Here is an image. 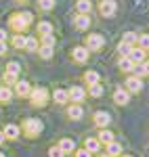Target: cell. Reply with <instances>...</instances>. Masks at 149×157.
<instances>
[{
	"label": "cell",
	"mask_w": 149,
	"mask_h": 157,
	"mask_svg": "<svg viewBox=\"0 0 149 157\" xmlns=\"http://www.w3.org/2000/svg\"><path fill=\"white\" fill-rule=\"evenodd\" d=\"M0 157H4V153H0Z\"/></svg>",
	"instance_id": "obj_45"
},
{
	"label": "cell",
	"mask_w": 149,
	"mask_h": 157,
	"mask_svg": "<svg viewBox=\"0 0 149 157\" xmlns=\"http://www.w3.org/2000/svg\"><path fill=\"white\" fill-rule=\"evenodd\" d=\"M25 48L27 50H38V38H34V36L25 38Z\"/></svg>",
	"instance_id": "obj_33"
},
{
	"label": "cell",
	"mask_w": 149,
	"mask_h": 157,
	"mask_svg": "<svg viewBox=\"0 0 149 157\" xmlns=\"http://www.w3.org/2000/svg\"><path fill=\"white\" fill-rule=\"evenodd\" d=\"M95 124H97L99 128H107V126L112 124V115H109L107 111H97V113H95Z\"/></svg>",
	"instance_id": "obj_8"
},
{
	"label": "cell",
	"mask_w": 149,
	"mask_h": 157,
	"mask_svg": "<svg viewBox=\"0 0 149 157\" xmlns=\"http://www.w3.org/2000/svg\"><path fill=\"white\" fill-rule=\"evenodd\" d=\"M99 13L103 17H113V13H116V0H101Z\"/></svg>",
	"instance_id": "obj_6"
},
{
	"label": "cell",
	"mask_w": 149,
	"mask_h": 157,
	"mask_svg": "<svg viewBox=\"0 0 149 157\" xmlns=\"http://www.w3.org/2000/svg\"><path fill=\"white\" fill-rule=\"evenodd\" d=\"M13 46H15V48H25V36L15 34V38H13Z\"/></svg>",
	"instance_id": "obj_30"
},
{
	"label": "cell",
	"mask_w": 149,
	"mask_h": 157,
	"mask_svg": "<svg viewBox=\"0 0 149 157\" xmlns=\"http://www.w3.org/2000/svg\"><path fill=\"white\" fill-rule=\"evenodd\" d=\"M76 157H92V153H88L86 149H76Z\"/></svg>",
	"instance_id": "obj_38"
},
{
	"label": "cell",
	"mask_w": 149,
	"mask_h": 157,
	"mask_svg": "<svg viewBox=\"0 0 149 157\" xmlns=\"http://www.w3.org/2000/svg\"><path fill=\"white\" fill-rule=\"evenodd\" d=\"M76 9H78L80 15H90V11H92V2H90V0H78V2H76Z\"/></svg>",
	"instance_id": "obj_15"
},
{
	"label": "cell",
	"mask_w": 149,
	"mask_h": 157,
	"mask_svg": "<svg viewBox=\"0 0 149 157\" xmlns=\"http://www.w3.org/2000/svg\"><path fill=\"white\" fill-rule=\"evenodd\" d=\"M49 157H65V153H63L59 147H50L49 149Z\"/></svg>",
	"instance_id": "obj_36"
},
{
	"label": "cell",
	"mask_w": 149,
	"mask_h": 157,
	"mask_svg": "<svg viewBox=\"0 0 149 157\" xmlns=\"http://www.w3.org/2000/svg\"><path fill=\"white\" fill-rule=\"evenodd\" d=\"M88 94L95 98H99L101 94H103V84H90L88 86Z\"/></svg>",
	"instance_id": "obj_25"
},
{
	"label": "cell",
	"mask_w": 149,
	"mask_h": 157,
	"mask_svg": "<svg viewBox=\"0 0 149 157\" xmlns=\"http://www.w3.org/2000/svg\"><path fill=\"white\" fill-rule=\"evenodd\" d=\"M72 57H74L76 63H84V61H88V48L86 46H76L72 50Z\"/></svg>",
	"instance_id": "obj_9"
},
{
	"label": "cell",
	"mask_w": 149,
	"mask_h": 157,
	"mask_svg": "<svg viewBox=\"0 0 149 157\" xmlns=\"http://www.w3.org/2000/svg\"><path fill=\"white\" fill-rule=\"evenodd\" d=\"M29 98H32V105H34V107H44V105L49 103V90H46L44 86L34 88V90L29 92Z\"/></svg>",
	"instance_id": "obj_3"
},
{
	"label": "cell",
	"mask_w": 149,
	"mask_h": 157,
	"mask_svg": "<svg viewBox=\"0 0 149 157\" xmlns=\"http://www.w3.org/2000/svg\"><path fill=\"white\" fill-rule=\"evenodd\" d=\"M141 67H143L145 75H149V61H143V63H141Z\"/></svg>",
	"instance_id": "obj_39"
},
{
	"label": "cell",
	"mask_w": 149,
	"mask_h": 157,
	"mask_svg": "<svg viewBox=\"0 0 149 157\" xmlns=\"http://www.w3.org/2000/svg\"><path fill=\"white\" fill-rule=\"evenodd\" d=\"M4 82H6V84H15V82H17V75H13V73H6V71H4Z\"/></svg>",
	"instance_id": "obj_37"
},
{
	"label": "cell",
	"mask_w": 149,
	"mask_h": 157,
	"mask_svg": "<svg viewBox=\"0 0 149 157\" xmlns=\"http://www.w3.org/2000/svg\"><path fill=\"white\" fill-rule=\"evenodd\" d=\"M38 6L42 11H53L55 9V0H38Z\"/></svg>",
	"instance_id": "obj_32"
},
{
	"label": "cell",
	"mask_w": 149,
	"mask_h": 157,
	"mask_svg": "<svg viewBox=\"0 0 149 157\" xmlns=\"http://www.w3.org/2000/svg\"><path fill=\"white\" fill-rule=\"evenodd\" d=\"M101 157H112V155H107V153H103V155H101Z\"/></svg>",
	"instance_id": "obj_43"
},
{
	"label": "cell",
	"mask_w": 149,
	"mask_h": 157,
	"mask_svg": "<svg viewBox=\"0 0 149 157\" xmlns=\"http://www.w3.org/2000/svg\"><path fill=\"white\" fill-rule=\"evenodd\" d=\"M128 59L132 61L135 65H141V63L145 61V50H141L139 46H137V48L132 46V50H130V55H128Z\"/></svg>",
	"instance_id": "obj_13"
},
{
	"label": "cell",
	"mask_w": 149,
	"mask_h": 157,
	"mask_svg": "<svg viewBox=\"0 0 149 157\" xmlns=\"http://www.w3.org/2000/svg\"><path fill=\"white\" fill-rule=\"evenodd\" d=\"M97 140L103 143V145H109V143H113V132H112V130H107V128H101L99 138H97Z\"/></svg>",
	"instance_id": "obj_18"
},
{
	"label": "cell",
	"mask_w": 149,
	"mask_h": 157,
	"mask_svg": "<svg viewBox=\"0 0 149 157\" xmlns=\"http://www.w3.org/2000/svg\"><path fill=\"white\" fill-rule=\"evenodd\" d=\"M55 44H57V40L53 34H46V36H42V46H50V48H55Z\"/></svg>",
	"instance_id": "obj_31"
},
{
	"label": "cell",
	"mask_w": 149,
	"mask_h": 157,
	"mask_svg": "<svg viewBox=\"0 0 149 157\" xmlns=\"http://www.w3.org/2000/svg\"><path fill=\"white\" fill-rule=\"evenodd\" d=\"M137 34H132V32H126L124 34V38H122V42H124V44H128V46H135V44H137Z\"/></svg>",
	"instance_id": "obj_27"
},
{
	"label": "cell",
	"mask_w": 149,
	"mask_h": 157,
	"mask_svg": "<svg viewBox=\"0 0 149 157\" xmlns=\"http://www.w3.org/2000/svg\"><path fill=\"white\" fill-rule=\"evenodd\" d=\"M128 98H130V92H128L126 88H118V90L113 92V103H118V105H126Z\"/></svg>",
	"instance_id": "obj_10"
},
{
	"label": "cell",
	"mask_w": 149,
	"mask_h": 157,
	"mask_svg": "<svg viewBox=\"0 0 149 157\" xmlns=\"http://www.w3.org/2000/svg\"><path fill=\"white\" fill-rule=\"evenodd\" d=\"M118 50H120V55H122V57H128V55H130V50H132V46H128V44H124V42H120Z\"/></svg>",
	"instance_id": "obj_35"
},
{
	"label": "cell",
	"mask_w": 149,
	"mask_h": 157,
	"mask_svg": "<svg viewBox=\"0 0 149 157\" xmlns=\"http://www.w3.org/2000/svg\"><path fill=\"white\" fill-rule=\"evenodd\" d=\"M74 25L78 27V29H88V27H90V17L78 13V15L74 17Z\"/></svg>",
	"instance_id": "obj_12"
},
{
	"label": "cell",
	"mask_w": 149,
	"mask_h": 157,
	"mask_svg": "<svg viewBox=\"0 0 149 157\" xmlns=\"http://www.w3.org/2000/svg\"><path fill=\"white\" fill-rule=\"evenodd\" d=\"M53 52H55V48H50V46H40V48H38V55H40L42 59H50Z\"/></svg>",
	"instance_id": "obj_29"
},
{
	"label": "cell",
	"mask_w": 149,
	"mask_h": 157,
	"mask_svg": "<svg viewBox=\"0 0 149 157\" xmlns=\"http://www.w3.org/2000/svg\"><path fill=\"white\" fill-rule=\"evenodd\" d=\"M15 92H17L19 97H29L32 86H29V82H25V80H21V82H15Z\"/></svg>",
	"instance_id": "obj_11"
},
{
	"label": "cell",
	"mask_w": 149,
	"mask_h": 157,
	"mask_svg": "<svg viewBox=\"0 0 149 157\" xmlns=\"http://www.w3.org/2000/svg\"><path fill=\"white\" fill-rule=\"evenodd\" d=\"M19 2H25V0H19Z\"/></svg>",
	"instance_id": "obj_46"
},
{
	"label": "cell",
	"mask_w": 149,
	"mask_h": 157,
	"mask_svg": "<svg viewBox=\"0 0 149 157\" xmlns=\"http://www.w3.org/2000/svg\"><path fill=\"white\" fill-rule=\"evenodd\" d=\"M19 69H21V67H19V63H17V61H11V63L6 65V73H13V75H17Z\"/></svg>",
	"instance_id": "obj_34"
},
{
	"label": "cell",
	"mask_w": 149,
	"mask_h": 157,
	"mask_svg": "<svg viewBox=\"0 0 149 157\" xmlns=\"http://www.w3.org/2000/svg\"><path fill=\"white\" fill-rule=\"evenodd\" d=\"M32 19H34L32 13H15L9 23H11V27L17 32V34H23L25 29H27V25L32 23Z\"/></svg>",
	"instance_id": "obj_1"
},
{
	"label": "cell",
	"mask_w": 149,
	"mask_h": 157,
	"mask_svg": "<svg viewBox=\"0 0 149 157\" xmlns=\"http://www.w3.org/2000/svg\"><path fill=\"white\" fill-rule=\"evenodd\" d=\"M2 134H4V138H11V140H15V138L21 134V130H19V126H15V124H9V126H4Z\"/></svg>",
	"instance_id": "obj_14"
},
{
	"label": "cell",
	"mask_w": 149,
	"mask_h": 157,
	"mask_svg": "<svg viewBox=\"0 0 149 157\" xmlns=\"http://www.w3.org/2000/svg\"><path fill=\"white\" fill-rule=\"evenodd\" d=\"M105 147H107V155H112V157H116V155H120V153H122V145H120V143H116V140L109 143V145H105Z\"/></svg>",
	"instance_id": "obj_23"
},
{
	"label": "cell",
	"mask_w": 149,
	"mask_h": 157,
	"mask_svg": "<svg viewBox=\"0 0 149 157\" xmlns=\"http://www.w3.org/2000/svg\"><path fill=\"white\" fill-rule=\"evenodd\" d=\"M53 98H55V103H57V105H65V103L69 101L67 90H63V88H57V90L53 92Z\"/></svg>",
	"instance_id": "obj_16"
},
{
	"label": "cell",
	"mask_w": 149,
	"mask_h": 157,
	"mask_svg": "<svg viewBox=\"0 0 149 157\" xmlns=\"http://www.w3.org/2000/svg\"><path fill=\"white\" fill-rule=\"evenodd\" d=\"M126 90H128V92H141V90H143V82H141V78L130 75V78L126 80Z\"/></svg>",
	"instance_id": "obj_7"
},
{
	"label": "cell",
	"mask_w": 149,
	"mask_h": 157,
	"mask_svg": "<svg viewBox=\"0 0 149 157\" xmlns=\"http://www.w3.org/2000/svg\"><path fill=\"white\" fill-rule=\"evenodd\" d=\"M103 44H105V38L101 36V34H88V38H86V48L88 50H99Z\"/></svg>",
	"instance_id": "obj_4"
},
{
	"label": "cell",
	"mask_w": 149,
	"mask_h": 157,
	"mask_svg": "<svg viewBox=\"0 0 149 157\" xmlns=\"http://www.w3.org/2000/svg\"><path fill=\"white\" fill-rule=\"evenodd\" d=\"M0 42H6V32L4 29H0Z\"/></svg>",
	"instance_id": "obj_41"
},
{
	"label": "cell",
	"mask_w": 149,
	"mask_h": 157,
	"mask_svg": "<svg viewBox=\"0 0 149 157\" xmlns=\"http://www.w3.org/2000/svg\"><path fill=\"white\" fill-rule=\"evenodd\" d=\"M137 44L141 50H149V34H143V36L137 38Z\"/></svg>",
	"instance_id": "obj_28"
},
{
	"label": "cell",
	"mask_w": 149,
	"mask_h": 157,
	"mask_svg": "<svg viewBox=\"0 0 149 157\" xmlns=\"http://www.w3.org/2000/svg\"><path fill=\"white\" fill-rule=\"evenodd\" d=\"M11 98H13V90L9 86H2L0 88V103H11Z\"/></svg>",
	"instance_id": "obj_24"
},
{
	"label": "cell",
	"mask_w": 149,
	"mask_h": 157,
	"mask_svg": "<svg viewBox=\"0 0 149 157\" xmlns=\"http://www.w3.org/2000/svg\"><path fill=\"white\" fill-rule=\"evenodd\" d=\"M42 128H44V124L40 120H36V117H27V120L21 124V130H23L25 136H29V138H34V136H38V134L42 132Z\"/></svg>",
	"instance_id": "obj_2"
},
{
	"label": "cell",
	"mask_w": 149,
	"mask_h": 157,
	"mask_svg": "<svg viewBox=\"0 0 149 157\" xmlns=\"http://www.w3.org/2000/svg\"><path fill=\"white\" fill-rule=\"evenodd\" d=\"M2 143H4V134L0 132V145H2Z\"/></svg>",
	"instance_id": "obj_42"
},
{
	"label": "cell",
	"mask_w": 149,
	"mask_h": 157,
	"mask_svg": "<svg viewBox=\"0 0 149 157\" xmlns=\"http://www.w3.org/2000/svg\"><path fill=\"white\" fill-rule=\"evenodd\" d=\"M67 115H69L72 120H80V117L84 115V109L74 103V105H69V107H67Z\"/></svg>",
	"instance_id": "obj_17"
},
{
	"label": "cell",
	"mask_w": 149,
	"mask_h": 157,
	"mask_svg": "<svg viewBox=\"0 0 149 157\" xmlns=\"http://www.w3.org/2000/svg\"><path fill=\"white\" fill-rule=\"evenodd\" d=\"M67 97H69V101H74L76 105H80V101H84V97H86V90L82 86H72L67 90Z\"/></svg>",
	"instance_id": "obj_5"
},
{
	"label": "cell",
	"mask_w": 149,
	"mask_h": 157,
	"mask_svg": "<svg viewBox=\"0 0 149 157\" xmlns=\"http://www.w3.org/2000/svg\"><path fill=\"white\" fill-rule=\"evenodd\" d=\"M36 32L40 34V36H46V34H53V23H49V21H40V23L36 25Z\"/></svg>",
	"instance_id": "obj_19"
},
{
	"label": "cell",
	"mask_w": 149,
	"mask_h": 157,
	"mask_svg": "<svg viewBox=\"0 0 149 157\" xmlns=\"http://www.w3.org/2000/svg\"><path fill=\"white\" fill-rule=\"evenodd\" d=\"M6 52V42H0V55H4Z\"/></svg>",
	"instance_id": "obj_40"
},
{
	"label": "cell",
	"mask_w": 149,
	"mask_h": 157,
	"mask_svg": "<svg viewBox=\"0 0 149 157\" xmlns=\"http://www.w3.org/2000/svg\"><path fill=\"white\" fill-rule=\"evenodd\" d=\"M122 157H132V155H122Z\"/></svg>",
	"instance_id": "obj_44"
},
{
	"label": "cell",
	"mask_w": 149,
	"mask_h": 157,
	"mask_svg": "<svg viewBox=\"0 0 149 157\" xmlns=\"http://www.w3.org/2000/svg\"><path fill=\"white\" fill-rule=\"evenodd\" d=\"M59 149H61L63 153H72V151H76V143L72 138H63L61 143H59Z\"/></svg>",
	"instance_id": "obj_20"
},
{
	"label": "cell",
	"mask_w": 149,
	"mask_h": 157,
	"mask_svg": "<svg viewBox=\"0 0 149 157\" xmlns=\"http://www.w3.org/2000/svg\"><path fill=\"white\" fill-rule=\"evenodd\" d=\"M84 82H86L88 86L90 84H99V73L97 71H86L84 73Z\"/></svg>",
	"instance_id": "obj_26"
},
{
	"label": "cell",
	"mask_w": 149,
	"mask_h": 157,
	"mask_svg": "<svg viewBox=\"0 0 149 157\" xmlns=\"http://www.w3.org/2000/svg\"><path fill=\"white\" fill-rule=\"evenodd\" d=\"M99 147H101V143L97 140V138H86V140H84V149H86L88 153H95V151H99Z\"/></svg>",
	"instance_id": "obj_21"
},
{
	"label": "cell",
	"mask_w": 149,
	"mask_h": 157,
	"mask_svg": "<svg viewBox=\"0 0 149 157\" xmlns=\"http://www.w3.org/2000/svg\"><path fill=\"white\" fill-rule=\"evenodd\" d=\"M120 69H122V71H126V73L135 71V63L128 59V57H122V59H120Z\"/></svg>",
	"instance_id": "obj_22"
}]
</instances>
